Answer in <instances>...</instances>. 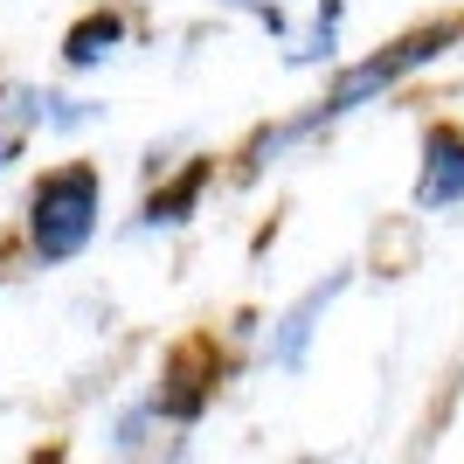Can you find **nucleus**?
<instances>
[{
  "label": "nucleus",
  "mask_w": 464,
  "mask_h": 464,
  "mask_svg": "<svg viewBox=\"0 0 464 464\" xmlns=\"http://www.w3.org/2000/svg\"><path fill=\"white\" fill-rule=\"evenodd\" d=\"M458 49H464V14H444V21H423V28H409V35L368 49L361 63H333V77L319 83L312 104H298V111H285L277 125H256V132L243 139V153H236V180H264L271 167H285L298 146L326 139L333 125H347L353 111L382 104L388 91H402L409 77L437 70V63L458 56Z\"/></svg>",
  "instance_id": "obj_1"
},
{
  "label": "nucleus",
  "mask_w": 464,
  "mask_h": 464,
  "mask_svg": "<svg viewBox=\"0 0 464 464\" xmlns=\"http://www.w3.org/2000/svg\"><path fill=\"white\" fill-rule=\"evenodd\" d=\"M215 395H222V347L215 340H180L146 388H132L125 402L104 416L97 444L111 458H188L194 430L208 423Z\"/></svg>",
  "instance_id": "obj_2"
},
{
  "label": "nucleus",
  "mask_w": 464,
  "mask_h": 464,
  "mask_svg": "<svg viewBox=\"0 0 464 464\" xmlns=\"http://www.w3.org/2000/svg\"><path fill=\"white\" fill-rule=\"evenodd\" d=\"M104 167L97 160H49L28 194H21V215H14V250L28 271H70L97 250L104 236Z\"/></svg>",
  "instance_id": "obj_3"
},
{
  "label": "nucleus",
  "mask_w": 464,
  "mask_h": 464,
  "mask_svg": "<svg viewBox=\"0 0 464 464\" xmlns=\"http://www.w3.org/2000/svg\"><path fill=\"white\" fill-rule=\"evenodd\" d=\"M353 291V264H333L326 277H312L291 305H277L271 319H264V347H256V361L271 374H305L312 368V347H319V333H326L333 305Z\"/></svg>",
  "instance_id": "obj_4"
},
{
  "label": "nucleus",
  "mask_w": 464,
  "mask_h": 464,
  "mask_svg": "<svg viewBox=\"0 0 464 464\" xmlns=\"http://www.w3.org/2000/svg\"><path fill=\"white\" fill-rule=\"evenodd\" d=\"M132 49H139V7H125V0H91L56 35V70L70 83H83V77H104L111 63H125Z\"/></svg>",
  "instance_id": "obj_5"
},
{
  "label": "nucleus",
  "mask_w": 464,
  "mask_h": 464,
  "mask_svg": "<svg viewBox=\"0 0 464 464\" xmlns=\"http://www.w3.org/2000/svg\"><path fill=\"white\" fill-rule=\"evenodd\" d=\"M222 180V160L215 153H194V160H167L160 167V180L146 174V194H139L132 222H125V236H180L201 215V201H208V188Z\"/></svg>",
  "instance_id": "obj_6"
},
{
  "label": "nucleus",
  "mask_w": 464,
  "mask_h": 464,
  "mask_svg": "<svg viewBox=\"0 0 464 464\" xmlns=\"http://www.w3.org/2000/svg\"><path fill=\"white\" fill-rule=\"evenodd\" d=\"M409 201H416V215H458L464 208V125L458 118L423 125V160H416Z\"/></svg>",
  "instance_id": "obj_7"
},
{
  "label": "nucleus",
  "mask_w": 464,
  "mask_h": 464,
  "mask_svg": "<svg viewBox=\"0 0 464 464\" xmlns=\"http://www.w3.org/2000/svg\"><path fill=\"white\" fill-rule=\"evenodd\" d=\"M215 7H222V14H236V21H250L256 35H271L277 49H285V42H291V28H298L285 0H215Z\"/></svg>",
  "instance_id": "obj_8"
},
{
  "label": "nucleus",
  "mask_w": 464,
  "mask_h": 464,
  "mask_svg": "<svg viewBox=\"0 0 464 464\" xmlns=\"http://www.w3.org/2000/svg\"><path fill=\"white\" fill-rule=\"evenodd\" d=\"M21 153H28V139H21L14 125H7V118H0V174H7V167H14Z\"/></svg>",
  "instance_id": "obj_9"
},
{
  "label": "nucleus",
  "mask_w": 464,
  "mask_h": 464,
  "mask_svg": "<svg viewBox=\"0 0 464 464\" xmlns=\"http://www.w3.org/2000/svg\"><path fill=\"white\" fill-rule=\"evenodd\" d=\"M347 7H353V0H312V21H333V28H347Z\"/></svg>",
  "instance_id": "obj_10"
},
{
  "label": "nucleus",
  "mask_w": 464,
  "mask_h": 464,
  "mask_svg": "<svg viewBox=\"0 0 464 464\" xmlns=\"http://www.w3.org/2000/svg\"><path fill=\"white\" fill-rule=\"evenodd\" d=\"M0 298H7V271H0Z\"/></svg>",
  "instance_id": "obj_11"
}]
</instances>
